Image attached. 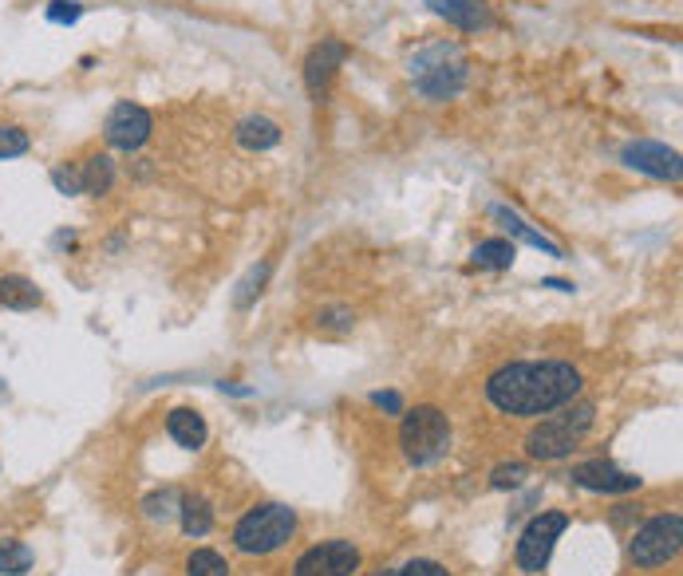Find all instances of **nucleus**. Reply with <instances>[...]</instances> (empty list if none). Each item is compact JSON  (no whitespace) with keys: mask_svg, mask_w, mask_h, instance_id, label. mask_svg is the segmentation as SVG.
<instances>
[{"mask_svg":"<svg viewBox=\"0 0 683 576\" xmlns=\"http://www.w3.org/2000/svg\"><path fill=\"white\" fill-rule=\"evenodd\" d=\"M581 391V371L561 359H542V364H506L486 379V399L502 415L517 419H537L549 415L565 402L577 399Z\"/></svg>","mask_w":683,"mask_h":576,"instance_id":"obj_1","label":"nucleus"},{"mask_svg":"<svg viewBox=\"0 0 683 576\" xmlns=\"http://www.w3.org/2000/svg\"><path fill=\"white\" fill-rule=\"evenodd\" d=\"M411 80L427 100H451L466 83V60L454 44H427L411 60Z\"/></svg>","mask_w":683,"mask_h":576,"instance_id":"obj_2","label":"nucleus"},{"mask_svg":"<svg viewBox=\"0 0 683 576\" xmlns=\"http://www.w3.org/2000/svg\"><path fill=\"white\" fill-rule=\"evenodd\" d=\"M680 541H683V517L680 513H660L652 522H644L632 537V561L640 568H660L668 561H675L680 553Z\"/></svg>","mask_w":683,"mask_h":576,"instance_id":"obj_6","label":"nucleus"},{"mask_svg":"<svg viewBox=\"0 0 683 576\" xmlns=\"http://www.w3.org/2000/svg\"><path fill=\"white\" fill-rule=\"evenodd\" d=\"M344 55H348V48H344L340 40H324L321 48H313V55H308V64H305V83L316 100L324 95V87H328L336 67L344 64Z\"/></svg>","mask_w":683,"mask_h":576,"instance_id":"obj_12","label":"nucleus"},{"mask_svg":"<svg viewBox=\"0 0 683 576\" xmlns=\"http://www.w3.org/2000/svg\"><path fill=\"white\" fill-rule=\"evenodd\" d=\"M32 568V549L24 541H0V573L24 576Z\"/></svg>","mask_w":683,"mask_h":576,"instance_id":"obj_21","label":"nucleus"},{"mask_svg":"<svg viewBox=\"0 0 683 576\" xmlns=\"http://www.w3.org/2000/svg\"><path fill=\"white\" fill-rule=\"evenodd\" d=\"M167 430H170V439H175L178 447H186V450H198L206 442V419L198 411H190V407L170 411Z\"/></svg>","mask_w":683,"mask_h":576,"instance_id":"obj_14","label":"nucleus"},{"mask_svg":"<svg viewBox=\"0 0 683 576\" xmlns=\"http://www.w3.org/2000/svg\"><path fill=\"white\" fill-rule=\"evenodd\" d=\"M474 265L479 269H509L514 265V241L490 238L474 249Z\"/></svg>","mask_w":683,"mask_h":576,"instance_id":"obj_20","label":"nucleus"},{"mask_svg":"<svg viewBox=\"0 0 683 576\" xmlns=\"http://www.w3.org/2000/svg\"><path fill=\"white\" fill-rule=\"evenodd\" d=\"M371 399H376V407H383V411L403 415V399H399L396 391H376V395H371Z\"/></svg>","mask_w":683,"mask_h":576,"instance_id":"obj_31","label":"nucleus"},{"mask_svg":"<svg viewBox=\"0 0 683 576\" xmlns=\"http://www.w3.org/2000/svg\"><path fill=\"white\" fill-rule=\"evenodd\" d=\"M175 505H182V502H178L175 490H162V494H150L147 502H143V510H147L150 522H167L170 513H178Z\"/></svg>","mask_w":683,"mask_h":576,"instance_id":"obj_23","label":"nucleus"},{"mask_svg":"<svg viewBox=\"0 0 683 576\" xmlns=\"http://www.w3.org/2000/svg\"><path fill=\"white\" fill-rule=\"evenodd\" d=\"M178 513H182V530L190 533V537H206L213 525V510L206 498H182V505H178Z\"/></svg>","mask_w":683,"mask_h":576,"instance_id":"obj_19","label":"nucleus"},{"mask_svg":"<svg viewBox=\"0 0 683 576\" xmlns=\"http://www.w3.org/2000/svg\"><path fill=\"white\" fill-rule=\"evenodd\" d=\"M572 482L581 490H592V494H632V490H640V478L612 467L609 458H592V462L572 467Z\"/></svg>","mask_w":683,"mask_h":576,"instance_id":"obj_10","label":"nucleus"},{"mask_svg":"<svg viewBox=\"0 0 683 576\" xmlns=\"http://www.w3.org/2000/svg\"><path fill=\"white\" fill-rule=\"evenodd\" d=\"M238 143L245 150H269V147H277L281 143V127L277 123H269V119H245L238 127Z\"/></svg>","mask_w":683,"mask_h":576,"instance_id":"obj_17","label":"nucleus"},{"mask_svg":"<svg viewBox=\"0 0 683 576\" xmlns=\"http://www.w3.org/2000/svg\"><path fill=\"white\" fill-rule=\"evenodd\" d=\"M522 478H526V467H522V462H509V467L494 470L490 485H494V490H506V485H522Z\"/></svg>","mask_w":683,"mask_h":576,"instance_id":"obj_26","label":"nucleus"},{"mask_svg":"<svg viewBox=\"0 0 683 576\" xmlns=\"http://www.w3.org/2000/svg\"><path fill=\"white\" fill-rule=\"evenodd\" d=\"M494 218H498L502 226H506V233H509V238L526 241V245H534V249H545V253H549V256H561V245H557V241H549V238H545V233H537V229H529L526 221L517 218V213H509L506 206H498V210H494Z\"/></svg>","mask_w":683,"mask_h":576,"instance_id":"obj_16","label":"nucleus"},{"mask_svg":"<svg viewBox=\"0 0 683 576\" xmlns=\"http://www.w3.org/2000/svg\"><path fill=\"white\" fill-rule=\"evenodd\" d=\"M265 276H269V265H261V269H258V273H253V276H250V281L241 284V293H238V304H250V296H253V293H261V281H265Z\"/></svg>","mask_w":683,"mask_h":576,"instance_id":"obj_30","label":"nucleus"},{"mask_svg":"<svg viewBox=\"0 0 683 576\" xmlns=\"http://www.w3.org/2000/svg\"><path fill=\"white\" fill-rule=\"evenodd\" d=\"M52 182L60 186V193H84V186H80V170H67V166L52 170Z\"/></svg>","mask_w":683,"mask_h":576,"instance_id":"obj_29","label":"nucleus"},{"mask_svg":"<svg viewBox=\"0 0 683 576\" xmlns=\"http://www.w3.org/2000/svg\"><path fill=\"white\" fill-rule=\"evenodd\" d=\"M399 442H403V458L411 467H431L451 450V422L439 407H416V411H407Z\"/></svg>","mask_w":683,"mask_h":576,"instance_id":"obj_4","label":"nucleus"},{"mask_svg":"<svg viewBox=\"0 0 683 576\" xmlns=\"http://www.w3.org/2000/svg\"><path fill=\"white\" fill-rule=\"evenodd\" d=\"M112 182H115L112 158L95 155V158H87V163L80 166V186H84V193H107L112 190Z\"/></svg>","mask_w":683,"mask_h":576,"instance_id":"obj_18","label":"nucleus"},{"mask_svg":"<svg viewBox=\"0 0 683 576\" xmlns=\"http://www.w3.org/2000/svg\"><path fill=\"white\" fill-rule=\"evenodd\" d=\"M439 17H446L451 24L466 28V32H479V28H490L494 12H490L486 0H427Z\"/></svg>","mask_w":683,"mask_h":576,"instance_id":"obj_13","label":"nucleus"},{"mask_svg":"<svg viewBox=\"0 0 683 576\" xmlns=\"http://www.w3.org/2000/svg\"><path fill=\"white\" fill-rule=\"evenodd\" d=\"M40 301H44V296H40V289L29 276H20V273L0 276V304H4V308L29 312V308H36Z\"/></svg>","mask_w":683,"mask_h":576,"instance_id":"obj_15","label":"nucleus"},{"mask_svg":"<svg viewBox=\"0 0 683 576\" xmlns=\"http://www.w3.org/2000/svg\"><path fill=\"white\" fill-rule=\"evenodd\" d=\"M396 576H451L439 561H407Z\"/></svg>","mask_w":683,"mask_h":576,"instance_id":"obj_28","label":"nucleus"},{"mask_svg":"<svg viewBox=\"0 0 683 576\" xmlns=\"http://www.w3.org/2000/svg\"><path fill=\"white\" fill-rule=\"evenodd\" d=\"M186 573H190V576H230V565H225L222 553L195 549V557L186 561Z\"/></svg>","mask_w":683,"mask_h":576,"instance_id":"obj_22","label":"nucleus"},{"mask_svg":"<svg viewBox=\"0 0 683 576\" xmlns=\"http://www.w3.org/2000/svg\"><path fill=\"white\" fill-rule=\"evenodd\" d=\"M316 324H321V328L344 332V328H351V324H356V316H351L348 308H328V312H321V316H316Z\"/></svg>","mask_w":683,"mask_h":576,"instance_id":"obj_27","label":"nucleus"},{"mask_svg":"<svg viewBox=\"0 0 683 576\" xmlns=\"http://www.w3.org/2000/svg\"><path fill=\"white\" fill-rule=\"evenodd\" d=\"M29 155V135L20 127H0V158H20Z\"/></svg>","mask_w":683,"mask_h":576,"instance_id":"obj_24","label":"nucleus"},{"mask_svg":"<svg viewBox=\"0 0 683 576\" xmlns=\"http://www.w3.org/2000/svg\"><path fill=\"white\" fill-rule=\"evenodd\" d=\"M360 568V549L351 541H321L296 561L293 576H351Z\"/></svg>","mask_w":683,"mask_h":576,"instance_id":"obj_8","label":"nucleus"},{"mask_svg":"<svg viewBox=\"0 0 683 576\" xmlns=\"http://www.w3.org/2000/svg\"><path fill=\"white\" fill-rule=\"evenodd\" d=\"M103 135H107V143L119 150H139L150 138L147 107H139V103H119V107L107 115V123H103Z\"/></svg>","mask_w":683,"mask_h":576,"instance_id":"obj_9","label":"nucleus"},{"mask_svg":"<svg viewBox=\"0 0 683 576\" xmlns=\"http://www.w3.org/2000/svg\"><path fill=\"white\" fill-rule=\"evenodd\" d=\"M371 576H396V573H391V568H376Z\"/></svg>","mask_w":683,"mask_h":576,"instance_id":"obj_32","label":"nucleus"},{"mask_svg":"<svg viewBox=\"0 0 683 576\" xmlns=\"http://www.w3.org/2000/svg\"><path fill=\"white\" fill-rule=\"evenodd\" d=\"M80 4H75V0H52V4H48V20H52V24H75V20H80Z\"/></svg>","mask_w":683,"mask_h":576,"instance_id":"obj_25","label":"nucleus"},{"mask_svg":"<svg viewBox=\"0 0 683 576\" xmlns=\"http://www.w3.org/2000/svg\"><path fill=\"white\" fill-rule=\"evenodd\" d=\"M620 158H624L632 170H644V175H652V178H672V182H680V155H675L672 147H664V143H628Z\"/></svg>","mask_w":683,"mask_h":576,"instance_id":"obj_11","label":"nucleus"},{"mask_svg":"<svg viewBox=\"0 0 683 576\" xmlns=\"http://www.w3.org/2000/svg\"><path fill=\"white\" fill-rule=\"evenodd\" d=\"M293 533H296V513L288 510V505L269 502L241 517L238 530H233V545H238L241 553H273V549H281Z\"/></svg>","mask_w":683,"mask_h":576,"instance_id":"obj_5","label":"nucleus"},{"mask_svg":"<svg viewBox=\"0 0 683 576\" xmlns=\"http://www.w3.org/2000/svg\"><path fill=\"white\" fill-rule=\"evenodd\" d=\"M592 402H577V407H569V411L561 415H549V419H542V427L529 430L526 439V454L529 458H542V462H554V458H565L577 442L589 434L592 427Z\"/></svg>","mask_w":683,"mask_h":576,"instance_id":"obj_3","label":"nucleus"},{"mask_svg":"<svg viewBox=\"0 0 683 576\" xmlns=\"http://www.w3.org/2000/svg\"><path fill=\"white\" fill-rule=\"evenodd\" d=\"M565 530H569V517L557 510L534 517V522L526 525V533H522V541H517V568H522V573H542V568L549 565V557H554V545Z\"/></svg>","mask_w":683,"mask_h":576,"instance_id":"obj_7","label":"nucleus"}]
</instances>
